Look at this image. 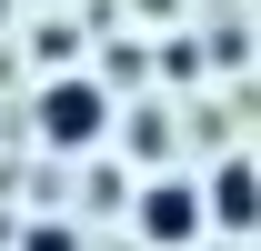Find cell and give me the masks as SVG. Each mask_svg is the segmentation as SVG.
<instances>
[{
	"label": "cell",
	"mask_w": 261,
	"mask_h": 251,
	"mask_svg": "<svg viewBox=\"0 0 261 251\" xmlns=\"http://www.w3.org/2000/svg\"><path fill=\"white\" fill-rule=\"evenodd\" d=\"M100 131H111V91L81 81V70H61V81L40 91V141H50V151H100Z\"/></svg>",
	"instance_id": "cell-1"
},
{
	"label": "cell",
	"mask_w": 261,
	"mask_h": 251,
	"mask_svg": "<svg viewBox=\"0 0 261 251\" xmlns=\"http://www.w3.org/2000/svg\"><path fill=\"white\" fill-rule=\"evenodd\" d=\"M201 211H211V191H191V181H151V191H141V241L181 251V241L201 231Z\"/></svg>",
	"instance_id": "cell-2"
},
{
	"label": "cell",
	"mask_w": 261,
	"mask_h": 251,
	"mask_svg": "<svg viewBox=\"0 0 261 251\" xmlns=\"http://www.w3.org/2000/svg\"><path fill=\"white\" fill-rule=\"evenodd\" d=\"M211 221H221V231H261V171H251V161H221V181H211Z\"/></svg>",
	"instance_id": "cell-3"
},
{
	"label": "cell",
	"mask_w": 261,
	"mask_h": 251,
	"mask_svg": "<svg viewBox=\"0 0 261 251\" xmlns=\"http://www.w3.org/2000/svg\"><path fill=\"white\" fill-rule=\"evenodd\" d=\"M20 251H81V241H70V221H31V241H20Z\"/></svg>",
	"instance_id": "cell-4"
},
{
	"label": "cell",
	"mask_w": 261,
	"mask_h": 251,
	"mask_svg": "<svg viewBox=\"0 0 261 251\" xmlns=\"http://www.w3.org/2000/svg\"><path fill=\"white\" fill-rule=\"evenodd\" d=\"M0 20H10V0H0Z\"/></svg>",
	"instance_id": "cell-5"
}]
</instances>
